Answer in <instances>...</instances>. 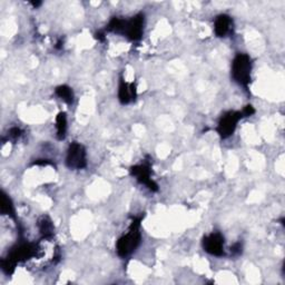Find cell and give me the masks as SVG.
I'll return each instance as SVG.
<instances>
[{
	"mask_svg": "<svg viewBox=\"0 0 285 285\" xmlns=\"http://www.w3.org/2000/svg\"><path fill=\"white\" fill-rule=\"evenodd\" d=\"M140 222L141 220L133 221L125 235H123L117 242V253L122 258L130 255L133 251L139 246L141 242V233H140Z\"/></svg>",
	"mask_w": 285,
	"mask_h": 285,
	"instance_id": "cell-1",
	"label": "cell"
},
{
	"mask_svg": "<svg viewBox=\"0 0 285 285\" xmlns=\"http://www.w3.org/2000/svg\"><path fill=\"white\" fill-rule=\"evenodd\" d=\"M251 70L252 63L248 55L239 54L233 60L232 76L235 82L242 86L248 87V85L251 83Z\"/></svg>",
	"mask_w": 285,
	"mask_h": 285,
	"instance_id": "cell-2",
	"label": "cell"
},
{
	"mask_svg": "<svg viewBox=\"0 0 285 285\" xmlns=\"http://www.w3.org/2000/svg\"><path fill=\"white\" fill-rule=\"evenodd\" d=\"M243 117L241 112H229L222 116L217 126V133L223 139L231 136L234 133L237 123Z\"/></svg>",
	"mask_w": 285,
	"mask_h": 285,
	"instance_id": "cell-3",
	"label": "cell"
},
{
	"mask_svg": "<svg viewBox=\"0 0 285 285\" xmlns=\"http://www.w3.org/2000/svg\"><path fill=\"white\" fill-rule=\"evenodd\" d=\"M66 163L70 168H84L86 166V151L84 147L78 142H73L68 148Z\"/></svg>",
	"mask_w": 285,
	"mask_h": 285,
	"instance_id": "cell-4",
	"label": "cell"
},
{
	"mask_svg": "<svg viewBox=\"0 0 285 285\" xmlns=\"http://www.w3.org/2000/svg\"><path fill=\"white\" fill-rule=\"evenodd\" d=\"M142 25H144V16L140 13L133 17L131 20L125 21L123 34H125L131 40H139L142 34Z\"/></svg>",
	"mask_w": 285,
	"mask_h": 285,
	"instance_id": "cell-5",
	"label": "cell"
},
{
	"mask_svg": "<svg viewBox=\"0 0 285 285\" xmlns=\"http://www.w3.org/2000/svg\"><path fill=\"white\" fill-rule=\"evenodd\" d=\"M223 246H224V237H223L220 233H212L211 235L205 236L203 240L204 250L212 255H222Z\"/></svg>",
	"mask_w": 285,
	"mask_h": 285,
	"instance_id": "cell-6",
	"label": "cell"
},
{
	"mask_svg": "<svg viewBox=\"0 0 285 285\" xmlns=\"http://www.w3.org/2000/svg\"><path fill=\"white\" fill-rule=\"evenodd\" d=\"M131 172L133 174V176H135L137 180H140L141 183L147 185L150 191H157V185H156L153 180H151L150 177V172L149 168L147 167L145 165H141V166H135V167H132Z\"/></svg>",
	"mask_w": 285,
	"mask_h": 285,
	"instance_id": "cell-7",
	"label": "cell"
},
{
	"mask_svg": "<svg viewBox=\"0 0 285 285\" xmlns=\"http://www.w3.org/2000/svg\"><path fill=\"white\" fill-rule=\"evenodd\" d=\"M118 97L122 104H128L136 97V89L134 84H127L124 80L120 85V90H118Z\"/></svg>",
	"mask_w": 285,
	"mask_h": 285,
	"instance_id": "cell-8",
	"label": "cell"
},
{
	"mask_svg": "<svg viewBox=\"0 0 285 285\" xmlns=\"http://www.w3.org/2000/svg\"><path fill=\"white\" fill-rule=\"evenodd\" d=\"M231 27V18L227 15H221L216 18L214 30L218 37H224L230 31Z\"/></svg>",
	"mask_w": 285,
	"mask_h": 285,
	"instance_id": "cell-9",
	"label": "cell"
},
{
	"mask_svg": "<svg viewBox=\"0 0 285 285\" xmlns=\"http://www.w3.org/2000/svg\"><path fill=\"white\" fill-rule=\"evenodd\" d=\"M56 127H57V137L59 140H64L67 131V117L65 113H59L56 118Z\"/></svg>",
	"mask_w": 285,
	"mask_h": 285,
	"instance_id": "cell-10",
	"label": "cell"
},
{
	"mask_svg": "<svg viewBox=\"0 0 285 285\" xmlns=\"http://www.w3.org/2000/svg\"><path fill=\"white\" fill-rule=\"evenodd\" d=\"M56 94H57V96L63 99L65 103H67V104L73 103L74 94H73V90H71V88H69L68 86H65V85H63V86L57 87Z\"/></svg>",
	"mask_w": 285,
	"mask_h": 285,
	"instance_id": "cell-11",
	"label": "cell"
},
{
	"mask_svg": "<svg viewBox=\"0 0 285 285\" xmlns=\"http://www.w3.org/2000/svg\"><path fill=\"white\" fill-rule=\"evenodd\" d=\"M39 229L45 237H50L53 235L54 227L53 224H51V222L47 217H42L39 221Z\"/></svg>",
	"mask_w": 285,
	"mask_h": 285,
	"instance_id": "cell-12",
	"label": "cell"
},
{
	"mask_svg": "<svg viewBox=\"0 0 285 285\" xmlns=\"http://www.w3.org/2000/svg\"><path fill=\"white\" fill-rule=\"evenodd\" d=\"M1 213L8 214V215H12L13 214V208L10 199L7 197V195H4V194H2L1 197Z\"/></svg>",
	"mask_w": 285,
	"mask_h": 285,
	"instance_id": "cell-13",
	"label": "cell"
},
{
	"mask_svg": "<svg viewBox=\"0 0 285 285\" xmlns=\"http://www.w3.org/2000/svg\"><path fill=\"white\" fill-rule=\"evenodd\" d=\"M254 113H255L254 108L252 107L251 105H249V106H246V107L243 109V112H242V115H243V117H249V116H251V115H253Z\"/></svg>",
	"mask_w": 285,
	"mask_h": 285,
	"instance_id": "cell-14",
	"label": "cell"
},
{
	"mask_svg": "<svg viewBox=\"0 0 285 285\" xmlns=\"http://www.w3.org/2000/svg\"><path fill=\"white\" fill-rule=\"evenodd\" d=\"M20 135H21V131L19 130L18 127H13L11 128L10 132H9V136L12 137V139H18Z\"/></svg>",
	"mask_w": 285,
	"mask_h": 285,
	"instance_id": "cell-15",
	"label": "cell"
}]
</instances>
